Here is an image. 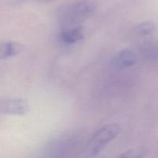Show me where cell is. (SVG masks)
I'll return each mask as SVG.
<instances>
[{"label":"cell","instance_id":"ba28073f","mask_svg":"<svg viewBox=\"0 0 158 158\" xmlns=\"http://www.w3.org/2000/svg\"><path fill=\"white\" fill-rule=\"evenodd\" d=\"M143 156L144 154H143V152L136 150H129L120 154V157H141Z\"/></svg>","mask_w":158,"mask_h":158},{"label":"cell","instance_id":"52a82bcc","mask_svg":"<svg viewBox=\"0 0 158 158\" xmlns=\"http://www.w3.org/2000/svg\"><path fill=\"white\" fill-rule=\"evenodd\" d=\"M135 32L137 35L143 37L152 35L156 32V26L153 22L146 21L137 25L135 28Z\"/></svg>","mask_w":158,"mask_h":158},{"label":"cell","instance_id":"277c9868","mask_svg":"<svg viewBox=\"0 0 158 158\" xmlns=\"http://www.w3.org/2000/svg\"><path fill=\"white\" fill-rule=\"evenodd\" d=\"M139 61V56L131 49H124L119 51L112 59V65L118 69H127L135 66Z\"/></svg>","mask_w":158,"mask_h":158},{"label":"cell","instance_id":"3957f363","mask_svg":"<svg viewBox=\"0 0 158 158\" xmlns=\"http://www.w3.org/2000/svg\"><path fill=\"white\" fill-rule=\"evenodd\" d=\"M29 110V105L24 99H0V113L10 115H24Z\"/></svg>","mask_w":158,"mask_h":158},{"label":"cell","instance_id":"8992f818","mask_svg":"<svg viewBox=\"0 0 158 158\" xmlns=\"http://www.w3.org/2000/svg\"><path fill=\"white\" fill-rule=\"evenodd\" d=\"M59 40L66 45H71L81 41L84 38V32L82 27H75L64 30L59 34Z\"/></svg>","mask_w":158,"mask_h":158},{"label":"cell","instance_id":"5b68a950","mask_svg":"<svg viewBox=\"0 0 158 158\" xmlns=\"http://www.w3.org/2000/svg\"><path fill=\"white\" fill-rule=\"evenodd\" d=\"M23 46L17 42H0V60L16 56L23 51Z\"/></svg>","mask_w":158,"mask_h":158},{"label":"cell","instance_id":"7a4b0ae2","mask_svg":"<svg viewBox=\"0 0 158 158\" xmlns=\"http://www.w3.org/2000/svg\"><path fill=\"white\" fill-rule=\"evenodd\" d=\"M120 133V127L117 123L105 125L95 133L86 147L89 157L99 155L109 143L115 140Z\"/></svg>","mask_w":158,"mask_h":158},{"label":"cell","instance_id":"6da1fadb","mask_svg":"<svg viewBox=\"0 0 158 158\" xmlns=\"http://www.w3.org/2000/svg\"><path fill=\"white\" fill-rule=\"evenodd\" d=\"M97 4L94 0H78L60 9L59 22L66 27L77 26L89 18L95 12Z\"/></svg>","mask_w":158,"mask_h":158}]
</instances>
